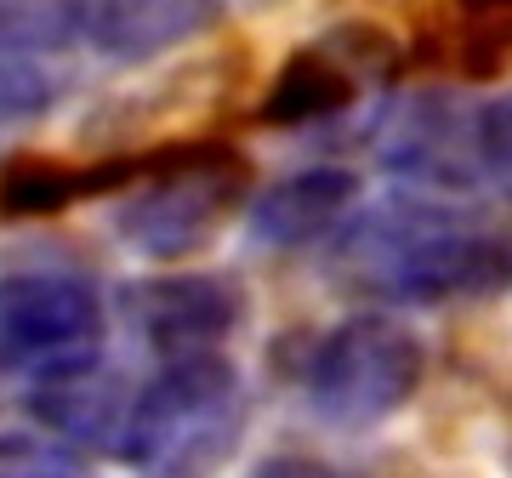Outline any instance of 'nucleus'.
I'll return each instance as SVG.
<instances>
[{
    "instance_id": "20e7f679",
    "label": "nucleus",
    "mask_w": 512,
    "mask_h": 478,
    "mask_svg": "<svg viewBox=\"0 0 512 478\" xmlns=\"http://www.w3.org/2000/svg\"><path fill=\"white\" fill-rule=\"evenodd\" d=\"M421 376H427V348L404 319L353 313L313 342L302 393H308V410L319 422L365 433V427L393 422L416 399Z\"/></svg>"
},
{
    "instance_id": "4468645a",
    "label": "nucleus",
    "mask_w": 512,
    "mask_h": 478,
    "mask_svg": "<svg viewBox=\"0 0 512 478\" xmlns=\"http://www.w3.org/2000/svg\"><path fill=\"white\" fill-rule=\"evenodd\" d=\"M0 478H97L92 461L69 444H46L29 433H0Z\"/></svg>"
},
{
    "instance_id": "6e6552de",
    "label": "nucleus",
    "mask_w": 512,
    "mask_h": 478,
    "mask_svg": "<svg viewBox=\"0 0 512 478\" xmlns=\"http://www.w3.org/2000/svg\"><path fill=\"white\" fill-rule=\"evenodd\" d=\"M126 319L154 353H222V342L245 325V285L228 274H154L126 285Z\"/></svg>"
},
{
    "instance_id": "39448f33",
    "label": "nucleus",
    "mask_w": 512,
    "mask_h": 478,
    "mask_svg": "<svg viewBox=\"0 0 512 478\" xmlns=\"http://www.w3.org/2000/svg\"><path fill=\"white\" fill-rule=\"evenodd\" d=\"M103 296L74 268H12L0 274V370L35 382L97 370Z\"/></svg>"
},
{
    "instance_id": "1a4fd4ad",
    "label": "nucleus",
    "mask_w": 512,
    "mask_h": 478,
    "mask_svg": "<svg viewBox=\"0 0 512 478\" xmlns=\"http://www.w3.org/2000/svg\"><path fill=\"white\" fill-rule=\"evenodd\" d=\"M222 23V0H80V40L109 63H154Z\"/></svg>"
},
{
    "instance_id": "f03ea898",
    "label": "nucleus",
    "mask_w": 512,
    "mask_h": 478,
    "mask_svg": "<svg viewBox=\"0 0 512 478\" xmlns=\"http://www.w3.org/2000/svg\"><path fill=\"white\" fill-rule=\"evenodd\" d=\"M245 439V382L222 353L165 359L126 405L120 456L137 478H217Z\"/></svg>"
},
{
    "instance_id": "423d86ee",
    "label": "nucleus",
    "mask_w": 512,
    "mask_h": 478,
    "mask_svg": "<svg viewBox=\"0 0 512 478\" xmlns=\"http://www.w3.org/2000/svg\"><path fill=\"white\" fill-rule=\"evenodd\" d=\"M393 69V46L376 29H330L285 57V69L268 86L262 120L268 126H319L348 114L359 97Z\"/></svg>"
},
{
    "instance_id": "f8f14e48",
    "label": "nucleus",
    "mask_w": 512,
    "mask_h": 478,
    "mask_svg": "<svg viewBox=\"0 0 512 478\" xmlns=\"http://www.w3.org/2000/svg\"><path fill=\"white\" fill-rule=\"evenodd\" d=\"M69 92V74L57 69V52L40 46H0V131H23L46 120Z\"/></svg>"
},
{
    "instance_id": "ddd939ff",
    "label": "nucleus",
    "mask_w": 512,
    "mask_h": 478,
    "mask_svg": "<svg viewBox=\"0 0 512 478\" xmlns=\"http://www.w3.org/2000/svg\"><path fill=\"white\" fill-rule=\"evenodd\" d=\"M473 143H478V177L512 200V92L484 97L473 114Z\"/></svg>"
},
{
    "instance_id": "2eb2a0df",
    "label": "nucleus",
    "mask_w": 512,
    "mask_h": 478,
    "mask_svg": "<svg viewBox=\"0 0 512 478\" xmlns=\"http://www.w3.org/2000/svg\"><path fill=\"white\" fill-rule=\"evenodd\" d=\"M251 478H348V473L330 467V461H313V456H274V461H262Z\"/></svg>"
},
{
    "instance_id": "f257e3e1",
    "label": "nucleus",
    "mask_w": 512,
    "mask_h": 478,
    "mask_svg": "<svg viewBox=\"0 0 512 478\" xmlns=\"http://www.w3.org/2000/svg\"><path fill=\"white\" fill-rule=\"evenodd\" d=\"M336 279L399 308L473 302L512 279V245L439 194H393L336 234Z\"/></svg>"
},
{
    "instance_id": "dca6fc26",
    "label": "nucleus",
    "mask_w": 512,
    "mask_h": 478,
    "mask_svg": "<svg viewBox=\"0 0 512 478\" xmlns=\"http://www.w3.org/2000/svg\"><path fill=\"white\" fill-rule=\"evenodd\" d=\"M245 6H285V0H245Z\"/></svg>"
},
{
    "instance_id": "9d476101",
    "label": "nucleus",
    "mask_w": 512,
    "mask_h": 478,
    "mask_svg": "<svg viewBox=\"0 0 512 478\" xmlns=\"http://www.w3.org/2000/svg\"><path fill=\"white\" fill-rule=\"evenodd\" d=\"M359 205V177L348 166H302L251 200V239L262 251H302L342 234Z\"/></svg>"
},
{
    "instance_id": "7ed1b4c3",
    "label": "nucleus",
    "mask_w": 512,
    "mask_h": 478,
    "mask_svg": "<svg viewBox=\"0 0 512 478\" xmlns=\"http://www.w3.org/2000/svg\"><path fill=\"white\" fill-rule=\"evenodd\" d=\"M245 160L234 148L194 143L143 160L137 183L114 205V234L148 262H183L222 234V222L245 200Z\"/></svg>"
},
{
    "instance_id": "9b49d317",
    "label": "nucleus",
    "mask_w": 512,
    "mask_h": 478,
    "mask_svg": "<svg viewBox=\"0 0 512 478\" xmlns=\"http://www.w3.org/2000/svg\"><path fill=\"white\" fill-rule=\"evenodd\" d=\"M35 416L52 422L57 433L69 439H120V387L103 376V370H80V376H57V382L35 387Z\"/></svg>"
},
{
    "instance_id": "0eeeda50",
    "label": "nucleus",
    "mask_w": 512,
    "mask_h": 478,
    "mask_svg": "<svg viewBox=\"0 0 512 478\" xmlns=\"http://www.w3.org/2000/svg\"><path fill=\"white\" fill-rule=\"evenodd\" d=\"M473 114L450 92H410L376 126V160L416 194H456L484 183L478 177Z\"/></svg>"
}]
</instances>
